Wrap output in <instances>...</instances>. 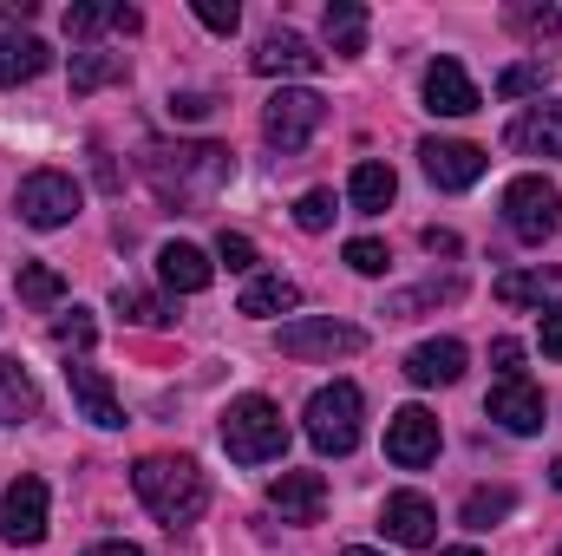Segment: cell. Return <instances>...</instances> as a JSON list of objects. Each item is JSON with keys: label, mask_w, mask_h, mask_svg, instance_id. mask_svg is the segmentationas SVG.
<instances>
[{"label": "cell", "mask_w": 562, "mask_h": 556, "mask_svg": "<svg viewBox=\"0 0 562 556\" xmlns=\"http://www.w3.org/2000/svg\"><path fill=\"white\" fill-rule=\"evenodd\" d=\"M144 184L164 197V203H177V210H196V203H210L223 184H229V144H144Z\"/></svg>", "instance_id": "6da1fadb"}, {"label": "cell", "mask_w": 562, "mask_h": 556, "mask_svg": "<svg viewBox=\"0 0 562 556\" xmlns=\"http://www.w3.org/2000/svg\"><path fill=\"white\" fill-rule=\"evenodd\" d=\"M132 491H138V504L157 518V524H196L203 511H210V478L196 471V458H164V452H150L132 465Z\"/></svg>", "instance_id": "7a4b0ae2"}, {"label": "cell", "mask_w": 562, "mask_h": 556, "mask_svg": "<svg viewBox=\"0 0 562 556\" xmlns=\"http://www.w3.org/2000/svg\"><path fill=\"white\" fill-rule=\"evenodd\" d=\"M223 452L236 465H269L288 452V425H281V407L262 400V393H243L229 413H223Z\"/></svg>", "instance_id": "3957f363"}, {"label": "cell", "mask_w": 562, "mask_h": 556, "mask_svg": "<svg viewBox=\"0 0 562 556\" xmlns=\"http://www.w3.org/2000/svg\"><path fill=\"white\" fill-rule=\"evenodd\" d=\"M360 387L353 380H334V387H321L314 400H307V438H314V452H327V458H347L353 445H360Z\"/></svg>", "instance_id": "277c9868"}, {"label": "cell", "mask_w": 562, "mask_h": 556, "mask_svg": "<svg viewBox=\"0 0 562 556\" xmlns=\"http://www.w3.org/2000/svg\"><path fill=\"white\" fill-rule=\"evenodd\" d=\"M276 347L288 360H347V354L367 347V327L334 321V314H301V321H281Z\"/></svg>", "instance_id": "5b68a950"}, {"label": "cell", "mask_w": 562, "mask_h": 556, "mask_svg": "<svg viewBox=\"0 0 562 556\" xmlns=\"http://www.w3.org/2000/svg\"><path fill=\"white\" fill-rule=\"evenodd\" d=\"M504 223H510V236L517 243H550L562 223V190L550 177H510V190H504Z\"/></svg>", "instance_id": "8992f818"}, {"label": "cell", "mask_w": 562, "mask_h": 556, "mask_svg": "<svg viewBox=\"0 0 562 556\" xmlns=\"http://www.w3.org/2000/svg\"><path fill=\"white\" fill-rule=\"evenodd\" d=\"M20 223H33V230H59V223H72L79 216V184L66 177V170H33V177H20Z\"/></svg>", "instance_id": "52a82bcc"}, {"label": "cell", "mask_w": 562, "mask_h": 556, "mask_svg": "<svg viewBox=\"0 0 562 556\" xmlns=\"http://www.w3.org/2000/svg\"><path fill=\"white\" fill-rule=\"evenodd\" d=\"M321 119H327V99H321V92L281 86L276 99H269V112H262V132H269L276 151H301V144L321 132Z\"/></svg>", "instance_id": "ba28073f"}, {"label": "cell", "mask_w": 562, "mask_h": 556, "mask_svg": "<svg viewBox=\"0 0 562 556\" xmlns=\"http://www.w3.org/2000/svg\"><path fill=\"white\" fill-rule=\"evenodd\" d=\"M0 531L13 551H33L46 537V478H13V491L0 504Z\"/></svg>", "instance_id": "9c48e42d"}, {"label": "cell", "mask_w": 562, "mask_h": 556, "mask_svg": "<svg viewBox=\"0 0 562 556\" xmlns=\"http://www.w3.org/2000/svg\"><path fill=\"white\" fill-rule=\"evenodd\" d=\"M386 458L406 465V471L431 465L438 458V419L425 413V407H400V413L386 419Z\"/></svg>", "instance_id": "30bf717a"}, {"label": "cell", "mask_w": 562, "mask_h": 556, "mask_svg": "<svg viewBox=\"0 0 562 556\" xmlns=\"http://www.w3.org/2000/svg\"><path fill=\"white\" fill-rule=\"evenodd\" d=\"M419 157H425V177H431L438 190H471V184L484 177V151L464 144V138H425Z\"/></svg>", "instance_id": "8fae6325"}, {"label": "cell", "mask_w": 562, "mask_h": 556, "mask_svg": "<svg viewBox=\"0 0 562 556\" xmlns=\"http://www.w3.org/2000/svg\"><path fill=\"white\" fill-rule=\"evenodd\" d=\"M380 524H386V537L406 544V551H431V544H438V511H431V498H419V491H393L386 511H380Z\"/></svg>", "instance_id": "7c38bea8"}, {"label": "cell", "mask_w": 562, "mask_h": 556, "mask_svg": "<svg viewBox=\"0 0 562 556\" xmlns=\"http://www.w3.org/2000/svg\"><path fill=\"white\" fill-rule=\"evenodd\" d=\"M269 504L281 511V524H321L327 511V478L321 471H281L269 485Z\"/></svg>", "instance_id": "4fadbf2b"}, {"label": "cell", "mask_w": 562, "mask_h": 556, "mask_svg": "<svg viewBox=\"0 0 562 556\" xmlns=\"http://www.w3.org/2000/svg\"><path fill=\"white\" fill-rule=\"evenodd\" d=\"M484 413L497 419L504 432L530 438V432H543V393H537L530 380H497V387H491V400H484Z\"/></svg>", "instance_id": "5bb4252c"}, {"label": "cell", "mask_w": 562, "mask_h": 556, "mask_svg": "<svg viewBox=\"0 0 562 556\" xmlns=\"http://www.w3.org/2000/svg\"><path fill=\"white\" fill-rule=\"evenodd\" d=\"M425 105H431L438 119H464V112H477V86H471V73H464L458 59H431V66H425Z\"/></svg>", "instance_id": "9a60e30c"}, {"label": "cell", "mask_w": 562, "mask_h": 556, "mask_svg": "<svg viewBox=\"0 0 562 556\" xmlns=\"http://www.w3.org/2000/svg\"><path fill=\"white\" fill-rule=\"evenodd\" d=\"M66 387H72V407L92 419V425H105V432H119V425H125V407H119V393H112V380H105L99 367L72 360V367H66Z\"/></svg>", "instance_id": "2e32d148"}, {"label": "cell", "mask_w": 562, "mask_h": 556, "mask_svg": "<svg viewBox=\"0 0 562 556\" xmlns=\"http://www.w3.org/2000/svg\"><path fill=\"white\" fill-rule=\"evenodd\" d=\"M249 66H256L262 79H314V73H321V53H314L301 33H269Z\"/></svg>", "instance_id": "e0dca14e"}, {"label": "cell", "mask_w": 562, "mask_h": 556, "mask_svg": "<svg viewBox=\"0 0 562 556\" xmlns=\"http://www.w3.org/2000/svg\"><path fill=\"white\" fill-rule=\"evenodd\" d=\"M406 380L413 387H451L464 380V341H425L406 354Z\"/></svg>", "instance_id": "ac0fdd59"}, {"label": "cell", "mask_w": 562, "mask_h": 556, "mask_svg": "<svg viewBox=\"0 0 562 556\" xmlns=\"http://www.w3.org/2000/svg\"><path fill=\"white\" fill-rule=\"evenodd\" d=\"M157 276H164V288H177V294H203L210 276H216V263L196 243H164L157 249Z\"/></svg>", "instance_id": "d6986e66"}, {"label": "cell", "mask_w": 562, "mask_h": 556, "mask_svg": "<svg viewBox=\"0 0 562 556\" xmlns=\"http://www.w3.org/2000/svg\"><path fill=\"white\" fill-rule=\"evenodd\" d=\"M393 197H400V177H393V164H380V157L353 164V177H347V203H353L360 216H380Z\"/></svg>", "instance_id": "ffe728a7"}, {"label": "cell", "mask_w": 562, "mask_h": 556, "mask_svg": "<svg viewBox=\"0 0 562 556\" xmlns=\"http://www.w3.org/2000/svg\"><path fill=\"white\" fill-rule=\"evenodd\" d=\"M510 144L530 151V157H562V105H530L510 125Z\"/></svg>", "instance_id": "44dd1931"}, {"label": "cell", "mask_w": 562, "mask_h": 556, "mask_svg": "<svg viewBox=\"0 0 562 556\" xmlns=\"http://www.w3.org/2000/svg\"><path fill=\"white\" fill-rule=\"evenodd\" d=\"M46 66H53L46 40H33V33H7V40H0V86H26V79H40Z\"/></svg>", "instance_id": "7402d4cb"}, {"label": "cell", "mask_w": 562, "mask_h": 556, "mask_svg": "<svg viewBox=\"0 0 562 556\" xmlns=\"http://www.w3.org/2000/svg\"><path fill=\"white\" fill-rule=\"evenodd\" d=\"M243 314H256V321H269V314H294L301 308V288L288 276H256L249 288H243V301H236Z\"/></svg>", "instance_id": "603a6c76"}, {"label": "cell", "mask_w": 562, "mask_h": 556, "mask_svg": "<svg viewBox=\"0 0 562 556\" xmlns=\"http://www.w3.org/2000/svg\"><path fill=\"white\" fill-rule=\"evenodd\" d=\"M321 26H327V46H334V53H347V59L367 53V7H360V0H334Z\"/></svg>", "instance_id": "cb8c5ba5"}, {"label": "cell", "mask_w": 562, "mask_h": 556, "mask_svg": "<svg viewBox=\"0 0 562 556\" xmlns=\"http://www.w3.org/2000/svg\"><path fill=\"white\" fill-rule=\"evenodd\" d=\"M33 413H40V387L20 374V360H0V425H20Z\"/></svg>", "instance_id": "d4e9b609"}, {"label": "cell", "mask_w": 562, "mask_h": 556, "mask_svg": "<svg viewBox=\"0 0 562 556\" xmlns=\"http://www.w3.org/2000/svg\"><path fill=\"white\" fill-rule=\"evenodd\" d=\"M510 511H517V491H510V485H484V491L464 498V531H491V524L510 518Z\"/></svg>", "instance_id": "484cf974"}, {"label": "cell", "mask_w": 562, "mask_h": 556, "mask_svg": "<svg viewBox=\"0 0 562 556\" xmlns=\"http://www.w3.org/2000/svg\"><path fill=\"white\" fill-rule=\"evenodd\" d=\"M112 79H125V59L119 53H72V92L79 99L99 92V86H112Z\"/></svg>", "instance_id": "4316f807"}, {"label": "cell", "mask_w": 562, "mask_h": 556, "mask_svg": "<svg viewBox=\"0 0 562 556\" xmlns=\"http://www.w3.org/2000/svg\"><path fill=\"white\" fill-rule=\"evenodd\" d=\"M13 288H20V301H26V308H59V294H66L59 269H46V263H20Z\"/></svg>", "instance_id": "83f0119b"}, {"label": "cell", "mask_w": 562, "mask_h": 556, "mask_svg": "<svg viewBox=\"0 0 562 556\" xmlns=\"http://www.w3.org/2000/svg\"><path fill=\"white\" fill-rule=\"evenodd\" d=\"M557 281V269H510V276H497V301L504 308H543V288Z\"/></svg>", "instance_id": "f1b7e54d"}, {"label": "cell", "mask_w": 562, "mask_h": 556, "mask_svg": "<svg viewBox=\"0 0 562 556\" xmlns=\"http://www.w3.org/2000/svg\"><path fill=\"white\" fill-rule=\"evenodd\" d=\"M458 294H464V281H458V276L425 281V288H406V294H393V301H386V321H406L413 308H431V301H458Z\"/></svg>", "instance_id": "f546056e"}, {"label": "cell", "mask_w": 562, "mask_h": 556, "mask_svg": "<svg viewBox=\"0 0 562 556\" xmlns=\"http://www.w3.org/2000/svg\"><path fill=\"white\" fill-rule=\"evenodd\" d=\"M112 308H119L125 321H138V327H164V321H170V308H164L157 294H144V288H132V281H119Z\"/></svg>", "instance_id": "4dcf8cb0"}, {"label": "cell", "mask_w": 562, "mask_h": 556, "mask_svg": "<svg viewBox=\"0 0 562 556\" xmlns=\"http://www.w3.org/2000/svg\"><path fill=\"white\" fill-rule=\"evenodd\" d=\"M550 86V59H517L504 79H497V99H530V92H543Z\"/></svg>", "instance_id": "1f68e13d"}, {"label": "cell", "mask_w": 562, "mask_h": 556, "mask_svg": "<svg viewBox=\"0 0 562 556\" xmlns=\"http://www.w3.org/2000/svg\"><path fill=\"white\" fill-rule=\"evenodd\" d=\"M99 341V327H92V314L86 308H72L66 321H53V347H66V354H86Z\"/></svg>", "instance_id": "d6a6232c"}, {"label": "cell", "mask_w": 562, "mask_h": 556, "mask_svg": "<svg viewBox=\"0 0 562 556\" xmlns=\"http://www.w3.org/2000/svg\"><path fill=\"white\" fill-rule=\"evenodd\" d=\"M119 20V7H99V0H79V7H66V33L72 40H92L99 26H112Z\"/></svg>", "instance_id": "836d02e7"}, {"label": "cell", "mask_w": 562, "mask_h": 556, "mask_svg": "<svg viewBox=\"0 0 562 556\" xmlns=\"http://www.w3.org/2000/svg\"><path fill=\"white\" fill-rule=\"evenodd\" d=\"M504 20H510V33H524V40H550V33H557V7H510Z\"/></svg>", "instance_id": "e575fe53"}, {"label": "cell", "mask_w": 562, "mask_h": 556, "mask_svg": "<svg viewBox=\"0 0 562 556\" xmlns=\"http://www.w3.org/2000/svg\"><path fill=\"white\" fill-rule=\"evenodd\" d=\"M294 223H301L307 236H321V230L334 223V190H307V197L294 203Z\"/></svg>", "instance_id": "d590c367"}, {"label": "cell", "mask_w": 562, "mask_h": 556, "mask_svg": "<svg viewBox=\"0 0 562 556\" xmlns=\"http://www.w3.org/2000/svg\"><path fill=\"white\" fill-rule=\"evenodd\" d=\"M386 243H373V236H353L347 243V269H360V276H386Z\"/></svg>", "instance_id": "8d00e7d4"}, {"label": "cell", "mask_w": 562, "mask_h": 556, "mask_svg": "<svg viewBox=\"0 0 562 556\" xmlns=\"http://www.w3.org/2000/svg\"><path fill=\"white\" fill-rule=\"evenodd\" d=\"M196 20H203L210 33H236V26H243V13H236V0H196Z\"/></svg>", "instance_id": "74e56055"}, {"label": "cell", "mask_w": 562, "mask_h": 556, "mask_svg": "<svg viewBox=\"0 0 562 556\" xmlns=\"http://www.w3.org/2000/svg\"><path fill=\"white\" fill-rule=\"evenodd\" d=\"M216 256H223L229 269H256V243H249V236H236V230H223V243H216Z\"/></svg>", "instance_id": "f35d334b"}, {"label": "cell", "mask_w": 562, "mask_h": 556, "mask_svg": "<svg viewBox=\"0 0 562 556\" xmlns=\"http://www.w3.org/2000/svg\"><path fill=\"white\" fill-rule=\"evenodd\" d=\"M491 360H497V374H504V380H524V341H510V334H504V341H491Z\"/></svg>", "instance_id": "ab89813d"}, {"label": "cell", "mask_w": 562, "mask_h": 556, "mask_svg": "<svg viewBox=\"0 0 562 556\" xmlns=\"http://www.w3.org/2000/svg\"><path fill=\"white\" fill-rule=\"evenodd\" d=\"M537 341H543V354H550V360H562V301H550V308H543Z\"/></svg>", "instance_id": "60d3db41"}, {"label": "cell", "mask_w": 562, "mask_h": 556, "mask_svg": "<svg viewBox=\"0 0 562 556\" xmlns=\"http://www.w3.org/2000/svg\"><path fill=\"white\" fill-rule=\"evenodd\" d=\"M210 112V92H170V119H203Z\"/></svg>", "instance_id": "b9f144b4"}, {"label": "cell", "mask_w": 562, "mask_h": 556, "mask_svg": "<svg viewBox=\"0 0 562 556\" xmlns=\"http://www.w3.org/2000/svg\"><path fill=\"white\" fill-rule=\"evenodd\" d=\"M425 249H431V256H458V236H451V230H425Z\"/></svg>", "instance_id": "7bdbcfd3"}, {"label": "cell", "mask_w": 562, "mask_h": 556, "mask_svg": "<svg viewBox=\"0 0 562 556\" xmlns=\"http://www.w3.org/2000/svg\"><path fill=\"white\" fill-rule=\"evenodd\" d=\"M33 20V0H7V26H26Z\"/></svg>", "instance_id": "ee69618b"}, {"label": "cell", "mask_w": 562, "mask_h": 556, "mask_svg": "<svg viewBox=\"0 0 562 556\" xmlns=\"http://www.w3.org/2000/svg\"><path fill=\"white\" fill-rule=\"evenodd\" d=\"M86 556H144V551H138V544H92Z\"/></svg>", "instance_id": "f6af8a7d"}, {"label": "cell", "mask_w": 562, "mask_h": 556, "mask_svg": "<svg viewBox=\"0 0 562 556\" xmlns=\"http://www.w3.org/2000/svg\"><path fill=\"white\" fill-rule=\"evenodd\" d=\"M438 556H484V551H471V544H458V551H438Z\"/></svg>", "instance_id": "bcb514c9"}, {"label": "cell", "mask_w": 562, "mask_h": 556, "mask_svg": "<svg viewBox=\"0 0 562 556\" xmlns=\"http://www.w3.org/2000/svg\"><path fill=\"white\" fill-rule=\"evenodd\" d=\"M340 556H386V551H367V544H353V551H340Z\"/></svg>", "instance_id": "7dc6e473"}, {"label": "cell", "mask_w": 562, "mask_h": 556, "mask_svg": "<svg viewBox=\"0 0 562 556\" xmlns=\"http://www.w3.org/2000/svg\"><path fill=\"white\" fill-rule=\"evenodd\" d=\"M550 485H557V491H562V458H557V465H550Z\"/></svg>", "instance_id": "c3c4849f"}, {"label": "cell", "mask_w": 562, "mask_h": 556, "mask_svg": "<svg viewBox=\"0 0 562 556\" xmlns=\"http://www.w3.org/2000/svg\"><path fill=\"white\" fill-rule=\"evenodd\" d=\"M557 556H562V551H557Z\"/></svg>", "instance_id": "681fc988"}]
</instances>
